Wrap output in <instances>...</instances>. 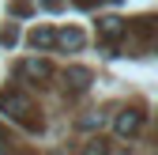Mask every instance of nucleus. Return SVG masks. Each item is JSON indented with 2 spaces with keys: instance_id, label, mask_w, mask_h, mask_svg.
<instances>
[{
  "instance_id": "2",
  "label": "nucleus",
  "mask_w": 158,
  "mask_h": 155,
  "mask_svg": "<svg viewBox=\"0 0 158 155\" xmlns=\"http://www.w3.org/2000/svg\"><path fill=\"white\" fill-rule=\"evenodd\" d=\"M124 34H128V23H124V19H117V15L98 19V38H102L106 49H117V42H121Z\"/></svg>"
},
{
  "instance_id": "3",
  "label": "nucleus",
  "mask_w": 158,
  "mask_h": 155,
  "mask_svg": "<svg viewBox=\"0 0 158 155\" xmlns=\"http://www.w3.org/2000/svg\"><path fill=\"white\" fill-rule=\"evenodd\" d=\"M19 80H30V83H49L53 80V64L45 57H30V61L19 64Z\"/></svg>"
},
{
  "instance_id": "7",
  "label": "nucleus",
  "mask_w": 158,
  "mask_h": 155,
  "mask_svg": "<svg viewBox=\"0 0 158 155\" xmlns=\"http://www.w3.org/2000/svg\"><path fill=\"white\" fill-rule=\"evenodd\" d=\"M53 34H56L53 27H34L30 30V46L34 49H53Z\"/></svg>"
},
{
  "instance_id": "8",
  "label": "nucleus",
  "mask_w": 158,
  "mask_h": 155,
  "mask_svg": "<svg viewBox=\"0 0 158 155\" xmlns=\"http://www.w3.org/2000/svg\"><path fill=\"white\" fill-rule=\"evenodd\" d=\"M15 38H19V34H15V27H8L4 34H0V42H4V46H15Z\"/></svg>"
},
{
  "instance_id": "1",
  "label": "nucleus",
  "mask_w": 158,
  "mask_h": 155,
  "mask_svg": "<svg viewBox=\"0 0 158 155\" xmlns=\"http://www.w3.org/2000/svg\"><path fill=\"white\" fill-rule=\"evenodd\" d=\"M0 110L8 113L11 121H19L23 129H42V117H38V106L27 91H19V87H8V91H0Z\"/></svg>"
},
{
  "instance_id": "9",
  "label": "nucleus",
  "mask_w": 158,
  "mask_h": 155,
  "mask_svg": "<svg viewBox=\"0 0 158 155\" xmlns=\"http://www.w3.org/2000/svg\"><path fill=\"white\" fill-rule=\"evenodd\" d=\"M8 151V136H4V132H0V155H4Z\"/></svg>"
},
{
  "instance_id": "4",
  "label": "nucleus",
  "mask_w": 158,
  "mask_h": 155,
  "mask_svg": "<svg viewBox=\"0 0 158 155\" xmlns=\"http://www.w3.org/2000/svg\"><path fill=\"white\" fill-rule=\"evenodd\" d=\"M143 110H121V113H117V121H113V129H117V136H135V132H139L143 129Z\"/></svg>"
},
{
  "instance_id": "6",
  "label": "nucleus",
  "mask_w": 158,
  "mask_h": 155,
  "mask_svg": "<svg viewBox=\"0 0 158 155\" xmlns=\"http://www.w3.org/2000/svg\"><path fill=\"white\" fill-rule=\"evenodd\" d=\"M64 83H72V91H87L90 87V68H68Z\"/></svg>"
},
{
  "instance_id": "5",
  "label": "nucleus",
  "mask_w": 158,
  "mask_h": 155,
  "mask_svg": "<svg viewBox=\"0 0 158 155\" xmlns=\"http://www.w3.org/2000/svg\"><path fill=\"white\" fill-rule=\"evenodd\" d=\"M83 30L79 27H68V30H56L53 34V46H60V49H83Z\"/></svg>"
}]
</instances>
